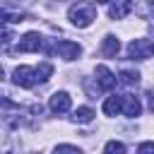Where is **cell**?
Wrapping results in <instances>:
<instances>
[{
  "mask_svg": "<svg viewBox=\"0 0 154 154\" xmlns=\"http://www.w3.org/2000/svg\"><path fill=\"white\" fill-rule=\"evenodd\" d=\"M55 152H72V154H79V147H75V144H58Z\"/></svg>",
  "mask_w": 154,
  "mask_h": 154,
  "instance_id": "ac0fdd59",
  "label": "cell"
},
{
  "mask_svg": "<svg viewBox=\"0 0 154 154\" xmlns=\"http://www.w3.org/2000/svg\"><path fill=\"white\" fill-rule=\"evenodd\" d=\"M12 82L17 84V87H22V89H31L38 79H36V70L34 67H29V65H19V67H14V72H12Z\"/></svg>",
  "mask_w": 154,
  "mask_h": 154,
  "instance_id": "3957f363",
  "label": "cell"
},
{
  "mask_svg": "<svg viewBox=\"0 0 154 154\" xmlns=\"http://www.w3.org/2000/svg\"><path fill=\"white\" fill-rule=\"evenodd\" d=\"M103 152H108V154H123V152H125V144H123V142H116V140H111V142H106Z\"/></svg>",
  "mask_w": 154,
  "mask_h": 154,
  "instance_id": "2e32d148",
  "label": "cell"
},
{
  "mask_svg": "<svg viewBox=\"0 0 154 154\" xmlns=\"http://www.w3.org/2000/svg\"><path fill=\"white\" fill-rule=\"evenodd\" d=\"M51 75H53V65H51V63H41V65L36 67V79H38V82H48Z\"/></svg>",
  "mask_w": 154,
  "mask_h": 154,
  "instance_id": "9a60e30c",
  "label": "cell"
},
{
  "mask_svg": "<svg viewBox=\"0 0 154 154\" xmlns=\"http://www.w3.org/2000/svg\"><path fill=\"white\" fill-rule=\"evenodd\" d=\"M118 51H120V41H118L113 34H106L103 41H101V53H103L106 58H116Z\"/></svg>",
  "mask_w": 154,
  "mask_h": 154,
  "instance_id": "9c48e42d",
  "label": "cell"
},
{
  "mask_svg": "<svg viewBox=\"0 0 154 154\" xmlns=\"http://www.w3.org/2000/svg\"><path fill=\"white\" fill-rule=\"evenodd\" d=\"M94 120V111L89 106H79L75 113H72V123H79V125H87Z\"/></svg>",
  "mask_w": 154,
  "mask_h": 154,
  "instance_id": "7c38bea8",
  "label": "cell"
},
{
  "mask_svg": "<svg viewBox=\"0 0 154 154\" xmlns=\"http://www.w3.org/2000/svg\"><path fill=\"white\" fill-rule=\"evenodd\" d=\"M67 19L72 22V26H77V29H87V26L96 19V10H94L91 2H77V5L70 7Z\"/></svg>",
  "mask_w": 154,
  "mask_h": 154,
  "instance_id": "6da1fadb",
  "label": "cell"
},
{
  "mask_svg": "<svg viewBox=\"0 0 154 154\" xmlns=\"http://www.w3.org/2000/svg\"><path fill=\"white\" fill-rule=\"evenodd\" d=\"M120 82L128 84V87H132V84L140 82V72L137 70H120Z\"/></svg>",
  "mask_w": 154,
  "mask_h": 154,
  "instance_id": "5bb4252c",
  "label": "cell"
},
{
  "mask_svg": "<svg viewBox=\"0 0 154 154\" xmlns=\"http://www.w3.org/2000/svg\"><path fill=\"white\" fill-rule=\"evenodd\" d=\"M149 14L154 17V0H149Z\"/></svg>",
  "mask_w": 154,
  "mask_h": 154,
  "instance_id": "44dd1931",
  "label": "cell"
},
{
  "mask_svg": "<svg viewBox=\"0 0 154 154\" xmlns=\"http://www.w3.org/2000/svg\"><path fill=\"white\" fill-rule=\"evenodd\" d=\"M7 22H12V24H17V22H24V14H17V12H7V10H0V29H2Z\"/></svg>",
  "mask_w": 154,
  "mask_h": 154,
  "instance_id": "4fadbf2b",
  "label": "cell"
},
{
  "mask_svg": "<svg viewBox=\"0 0 154 154\" xmlns=\"http://www.w3.org/2000/svg\"><path fill=\"white\" fill-rule=\"evenodd\" d=\"M149 108H152V113H154V94H149Z\"/></svg>",
  "mask_w": 154,
  "mask_h": 154,
  "instance_id": "ffe728a7",
  "label": "cell"
},
{
  "mask_svg": "<svg viewBox=\"0 0 154 154\" xmlns=\"http://www.w3.org/2000/svg\"><path fill=\"white\" fill-rule=\"evenodd\" d=\"M123 113L128 118H137L142 113V103L137 96H123Z\"/></svg>",
  "mask_w": 154,
  "mask_h": 154,
  "instance_id": "30bf717a",
  "label": "cell"
},
{
  "mask_svg": "<svg viewBox=\"0 0 154 154\" xmlns=\"http://www.w3.org/2000/svg\"><path fill=\"white\" fill-rule=\"evenodd\" d=\"M94 2H101V5H103V2H111V0H94Z\"/></svg>",
  "mask_w": 154,
  "mask_h": 154,
  "instance_id": "603a6c76",
  "label": "cell"
},
{
  "mask_svg": "<svg viewBox=\"0 0 154 154\" xmlns=\"http://www.w3.org/2000/svg\"><path fill=\"white\" fill-rule=\"evenodd\" d=\"M12 38H14V36H12L10 31H0V48H7Z\"/></svg>",
  "mask_w": 154,
  "mask_h": 154,
  "instance_id": "e0dca14e",
  "label": "cell"
},
{
  "mask_svg": "<svg viewBox=\"0 0 154 154\" xmlns=\"http://www.w3.org/2000/svg\"><path fill=\"white\" fill-rule=\"evenodd\" d=\"M96 82L103 91H111L116 87V75L106 67V65H96Z\"/></svg>",
  "mask_w": 154,
  "mask_h": 154,
  "instance_id": "ba28073f",
  "label": "cell"
},
{
  "mask_svg": "<svg viewBox=\"0 0 154 154\" xmlns=\"http://www.w3.org/2000/svg\"><path fill=\"white\" fill-rule=\"evenodd\" d=\"M128 55L132 60H149L154 55V41L152 38H132L128 43Z\"/></svg>",
  "mask_w": 154,
  "mask_h": 154,
  "instance_id": "7a4b0ae2",
  "label": "cell"
},
{
  "mask_svg": "<svg viewBox=\"0 0 154 154\" xmlns=\"http://www.w3.org/2000/svg\"><path fill=\"white\" fill-rule=\"evenodd\" d=\"M137 152H142V154H147V152H154V142H142V144L137 147Z\"/></svg>",
  "mask_w": 154,
  "mask_h": 154,
  "instance_id": "d6986e66",
  "label": "cell"
},
{
  "mask_svg": "<svg viewBox=\"0 0 154 154\" xmlns=\"http://www.w3.org/2000/svg\"><path fill=\"white\" fill-rule=\"evenodd\" d=\"M132 10V0H111L108 2V17L111 19H123Z\"/></svg>",
  "mask_w": 154,
  "mask_h": 154,
  "instance_id": "52a82bcc",
  "label": "cell"
},
{
  "mask_svg": "<svg viewBox=\"0 0 154 154\" xmlns=\"http://www.w3.org/2000/svg\"><path fill=\"white\" fill-rule=\"evenodd\" d=\"M53 51H55V55L63 58V60H77V58L82 55V46L75 43V41H58V43L53 46Z\"/></svg>",
  "mask_w": 154,
  "mask_h": 154,
  "instance_id": "5b68a950",
  "label": "cell"
},
{
  "mask_svg": "<svg viewBox=\"0 0 154 154\" xmlns=\"http://www.w3.org/2000/svg\"><path fill=\"white\" fill-rule=\"evenodd\" d=\"M17 51L19 53H34V51H43V38L36 31H26L19 41H17Z\"/></svg>",
  "mask_w": 154,
  "mask_h": 154,
  "instance_id": "277c9868",
  "label": "cell"
},
{
  "mask_svg": "<svg viewBox=\"0 0 154 154\" xmlns=\"http://www.w3.org/2000/svg\"><path fill=\"white\" fill-rule=\"evenodd\" d=\"M70 106H72V99L67 91H55L48 101V108L53 113H65V111H70Z\"/></svg>",
  "mask_w": 154,
  "mask_h": 154,
  "instance_id": "8992f818",
  "label": "cell"
},
{
  "mask_svg": "<svg viewBox=\"0 0 154 154\" xmlns=\"http://www.w3.org/2000/svg\"><path fill=\"white\" fill-rule=\"evenodd\" d=\"M123 111V96H108L103 101V113L106 116H118Z\"/></svg>",
  "mask_w": 154,
  "mask_h": 154,
  "instance_id": "8fae6325",
  "label": "cell"
},
{
  "mask_svg": "<svg viewBox=\"0 0 154 154\" xmlns=\"http://www.w3.org/2000/svg\"><path fill=\"white\" fill-rule=\"evenodd\" d=\"M5 79V70H2V65H0V82Z\"/></svg>",
  "mask_w": 154,
  "mask_h": 154,
  "instance_id": "7402d4cb",
  "label": "cell"
}]
</instances>
